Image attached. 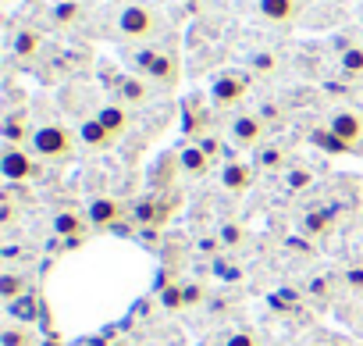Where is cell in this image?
I'll use <instances>...</instances> for the list:
<instances>
[{
  "mask_svg": "<svg viewBox=\"0 0 363 346\" xmlns=\"http://www.w3.org/2000/svg\"><path fill=\"white\" fill-rule=\"evenodd\" d=\"M33 153L43 161V164H68L75 157V146H79V132H72L68 125H57V121H47L33 132Z\"/></svg>",
  "mask_w": 363,
  "mask_h": 346,
  "instance_id": "obj_1",
  "label": "cell"
},
{
  "mask_svg": "<svg viewBox=\"0 0 363 346\" xmlns=\"http://www.w3.org/2000/svg\"><path fill=\"white\" fill-rule=\"evenodd\" d=\"M0 175L11 186H22V183L29 186L47 175V168L29 146H4V153H0Z\"/></svg>",
  "mask_w": 363,
  "mask_h": 346,
  "instance_id": "obj_2",
  "label": "cell"
},
{
  "mask_svg": "<svg viewBox=\"0 0 363 346\" xmlns=\"http://www.w3.org/2000/svg\"><path fill=\"white\" fill-rule=\"evenodd\" d=\"M114 26H118V33H121L125 40L146 43V40H153V36L160 33V15H157L150 4H125V8L118 11Z\"/></svg>",
  "mask_w": 363,
  "mask_h": 346,
  "instance_id": "obj_3",
  "label": "cell"
},
{
  "mask_svg": "<svg viewBox=\"0 0 363 346\" xmlns=\"http://www.w3.org/2000/svg\"><path fill=\"white\" fill-rule=\"evenodd\" d=\"M246 93H250V75L246 72H221L214 82H211V100H214V107L218 111H232V107H239L242 100H246Z\"/></svg>",
  "mask_w": 363,
  "mask_h": 346,
  "instance_id": "obj_4",
  "label": "cell"
},
{
  "mask_svg": "<svg viewBox=\"0 0 363 346\" xmlns=\"http://www.w3.org/2000/svg\"><path fill=\"white\" fill-rule=\"evenodd\" d=\"M267 139V121L264 114H235L232 121V143L242 146V150H253Z\"/></svg>",
  "mask_w": 363,
  "mask_h": 346,
  "instance_id": "obj_5",
  "label": "cell"
},
{
  "mask_svg": "<svg viewBox=\"0 0 363 346\" xmlns=\"http://www.w3.org/2000/svg\"><path fill=\"white\" fill-rule=\"evenodd\" d=\"M125 204L118 200V197H96L93 204H89V211H86V218H89V225L93 229H114V225H121L125 222Z\"/></svg>",
  "mask_w": 363,
  "mask_h": 346,
  "instance_id": "obj_6",
  "label": "cell"
},
{
  "mask_svg": "<svg viewBox=\"0 0 363 346\" xmlns=\"http://www.w3.org/2000/svg\"><path fill=\"white\" fill-rule=\"evenodd\" d=\"M143 75L150 79V86L174 90V86H178V75H182V68H178V58H174V54H160V50H157V58L150 61V68H146Z\"/></svg>",
  "mask_w": 363,
  "mask_h": 346,
  "instance_id": "obj_7",
  "label": "cell"
},
{
  "mask_svg": "<svg viewBox=\"0 0 363 346\" xmlns=\"http://www.w3.org/2000/svg\"><path fill=\"white\" fill-rule=\"evenodd\" d=\"M328 129H331L342 143H349L352 150L363 143V118H359L356 111H335V114L328 118Z\"/></svg>",
  "mask_w": 363,
  "mask_h": 346,
  "instance_id": "obj_8",
  "label": "cell"
},
{
  "mask_svg": "<svg viewBox=\"0 0 363 346\" xmlns=\"http://www.w3.org/2000/svg\"><path fill=\"white\" fill-rule=\"evenodd\" d=\"M211 168H214V157L200 143H193V146H186L178 153V171H182V175H189V179H203Z\"/></svg>",
  "mask_w": 363,
  "mask_h": 346,
  "instance_id": "obj_9",
  "label": "cell"
},
{
  "mask_svg": "<svg viewBox=\"0 0 363 346\" xmlns=\"http://www.w3.org/2000/svg\"><path fill=\"white\" fill-rule=\"evenodd\" d=\"M79 143H82L86 150H93V153H104V150H111L118 139H114V136L100 125V118L93 114V118H86V121L79 125Z\"/></svg>",
  "mask_w": 363,
  "mask_h": 346,
  "instance_id": "obj_10",
  "label": "cell"
},
{
  "mask_svg": "<svg viewBox=\"0 0 363 346\" xmlns=\"http://www.w3.org/2000/svg\"><path fill=\"white\" fill-rule=\"evenodd\" d=\"M96 118H100V125L114 136V139H121L125 132H128V125H132V114H128V107L121 104V100H111V104H104L100 111H96Z\"/></svg>",
  "mask_w": 363,
  "mask_h": 346,
  "instance_id": "obj_11",
  "label": "cell"
},
{
  "mask_svg": "<svg viewBox=\"0 0 363 346\" xmlns=\"http://www.w3.org/2000/svg\"><path fill=\"white\" fill-rule=\"evenodd\" d=\"M257 11L274 26H292L299 18V0H260Z\"/></svg>",
  "mask_w": 363,
  "mask_h": 346,
  "instance_id": "obj_12",
  "label": "cell"
},
{
  "mask_svg": "<svg viewBox=\"0 0 363 346\" xmlns=\"http://www.w3.org/2000/svg\"><path fill=\"white\" fill-rule=\"evenodd\" d=\"M118 100L125 107L146 104L150 100V79L146 75H125V79H118Z\"/></svg>",
  "mask_w": 363,
  "mask_h": 346,
  "instance_id": "obj_13",
  "label": "cell"
},
{
  "mask_svg": "<svg viewBox=\"0 0 363 346\" xmlns=\"http://www.w3.org/2000/svg\"><path fill=\"white\" fill-rule=\"evenodd\" d=\"M4 307H8V318L18 321V325H33L43 314V300L36 293H26V296H18L15 303H4Z\"/></svg>",
  "mask_w": 363,
  "mask_h": 346,
  "instance_id": "obj_14",
  "label": "cell"
},
{
  "mask_svg": "<svg viewBox=\"0 0 363 346\" xmlns=\"http://www.w3.org/2000/svg\"><path fill=\"white\" fill-rule=\"evenodd\" d=\"M221 183H225L228 193H242V190H250V183H253V168H250L246 161H228L225 171H221Z\"/></svg>",
  "mask_w": 363,
  "mask_h": 346,
  "instance_id": "obj_15",
  "label": "cell"
},
{
  "mask_svg": "<svg viewBox=\"0 0 363 346\" xmlns=\"http://www.w3.org/2000/svg\"><path fill=\"white\" fill-rule=\"evenodd\" d=\"M86 225H89V218L79 215V211H57V215H54V232H57L61 239L86 236Z\"/></svg>",
  "mask_w": 363,
  "mask_h": 346,
  "instance_id": "obj_16",
  "label": "cell"
},
{
  "mask_svg": "<svg viewBox=\"0 0 363 346\" xmlns=\"http://www.w3.org/2000/svg\"><path fill=\"white\" fill-rule=\"evenodd\" d=\"M26 293H33L29 275H22V271H4V275H0V300H4V303H15Z\"/></svg>",
  "mask_w": 363,
  "mask_h": 346,
  "instance_id": "obj_17",
  "label": "cell"
},
{
  "mask_svg": "<svg viewBox=\"0 0 363 346\" xmlns=\"http://www.w3.org/2000/svg\"><path fill=\"white\" fill-rule=\"evenodd\" d=\"M0 346H36V332H33V325L8 321L4 328H0Z\"/></svg>",
  "mask_w": 363,
  "mask_h": 346,
  "instance_id": "obj_18",
  "label": "cell"
},
{
  "mask_svg": "<svg viewBox=\"0 0 363 346\" xmlns=\"http://www.w3.org/2000/svg\"><path fill=\"white\" fill-rule=\"evenodd\" d=\"M40 50H43V33H36V29H22V33L15 36V54H18L22 61H36Z\"/></svg>",
  "mask_w": 363,
  "mask_h": 346,
  "instance_id": "obj_19",
  "label": "cell"
},
{
  "mask_svg": "<svg viewBox=\"0 0 363 346\" xmlns=\"http://www.w3.org/2000/svg\"><path fill=\"white\" fill-rule=\"evenodd\" d=\"M33 132H36V129H29V121H26V118H18V114L4 121V139H8V146L33 143Z\"/></svg>",
  "mask_w": 363,
  "mask_h": 346,
  "instance_id": "obj_20",
  "label": "cell"
},
{
  "mask_svg": "<svg viewBox=\"0 0 363 346\" xmlns=\"http://www.w3.org/2000/svg\"><path fill=\"white\" fill-rule=\"evenodd\" d=\"M313 143H317L320 150H328V153H349V150H352V146H349V143H342V139H338L328 125L313 132Z\"/></svg>",
  "mask_w": 363,
  "mask_h": 346,
  "instance_id": "obj_21",
  "label": "cell"
},
{
  "mask_svg": "<svg viewBox=\"0 0 363 346\" xmlns=\"http://www.w3.org/2000/svg\"><path fill=\"white\" fill-rule=\"evenodd\" d=\"M160 303H164L167 310H186V286H182V282L164 286V289H160Z\"/></svg>",
  "mask_w": 363,
  "mask_h": 346,
  "instance_id": "obj_22",
  "label": "cell"
},
{
  "mask_svg": "<svg viewBox=\"0 0 363 346\" xmlns=\"http://www.w3.org/2000/svg\"><path fill=\"white\" fill-rule=\"evenodd\" d=\"M338 65H342L345 75H363V47H345Z\"/></svg>",
  "mask_w": 363,
  "mask_h": 346,
  "instance_id": "obj_23",
  "label": "cell"
},
{
  "mask_svg": "<svg viewBox=\"0 0 363 346\" xmlns=\"http://www.w3.org/2000/svg\"><path fill=\"white\" fill-rule=\"evenodd\" d=\"M79 15H82V8L75 4V0H61V4L50 11L54 26H72V22H79Z\"/></svg>",
  "mask_w": 363,
  "mask_h": 346,
  "instance_id": "obj_24",
  "label": "cell"
},
{
  "mask_svg": "<svg viewBox=\"0 0 363 346\" xmlns=\"http://www.w3.org/2000/svg\"><path fill=\"white\" fill-rule=\"evenodd\" d=\"M250 68H253L257 75H271V72L278 68V61H274V54H271V50H260V54H253Z\"/></svg>",
  "mask_w": 363,
  "mask_h": 346,
  "instance_id": "obj_25",
  "label": "cell"
},
{
  "mask_svg": "<svg viewBox=\"0 0 363 346\" xmlns=\"http://www.w3.org/2000/svg\"><path fill=\"white\" fill-rule=\"evenodd\" d=\"M218 239H221L225 247H239V243L246 239V232H242V225H239V222H228V225H221Z\"/></svg>",
  "mask_w": 363,
  "mask_h": 346,
  "instance_id": "obj_26",
  "label": "cell"
},
{
  "mask_svg": "<svg viewBox=\"0 0 363 346\" xmlns=\"http://www.w3.org/2000/svg\"><path fill=\"white\" fill-rule=\"evenodd\" d=\"M15 222H18V207H15V197L8 193V197H0V225L11 229Z\"/></svg>",
  "mask_w": 363,
  "mask_h": 346,
  "instance_id": "obj_27",
  "label": "cell"
},
{
  "mask_svg": "<svg viewBox=\"0 0 363 346\" xmlns=\"http://www.w3.org/2000/svg\"><path fill=\"white\" fill-rule=\"evenodd\" d=\"M225 346H260V339H257V332L239 328V332H232V335L225 339Z\"/></svg>",
  "mask_w": 363,
  "mask_h": 346,
  "instance_id": "obj_28",
  "label": "cell"
},
{
  "mask_svg": "<svg viewBox=\"0 0 363 346\" xmlns=\"http://www.w3.org/2000/svg\"><path fill=\"white\" fill-rule=\"evenodd\" d=\"M182 286H186V310L196 307V303H203V296H207L203 289H196V286H189V282H182Z\"/></svg>",
  "mask_w": 363,
  "mask_h": 346,
  "instance_id": "obj_29",
  "label": "cell"
},
{
  "mask_svg": "<svg viewBox=\"0 0 363 346\" xmlns=\"http://www.w3.org/2000/svg\"><path fill=\"white\" fill-rule=\"evenodd\" d=\"M306 229H310V232H328L331 225H328L324 215H310V218H306Z\"/></svg>",
  "mask_w": 363,
  "mask_h": 346,
  "instance_id": "obj_30",
  "label": "cell"
},
{
  "mask_svg": "<svg viewBox=\"0 0 363 346\" xmlns=\"http://www.w3.org/2000/svg\"><path fill=\"white\" fill-rule=\"evenodd\" d=\"M200 146H203V150H207V153L218 161V153H221V146H218V136H200Z\"/></svg>",
  "mask_w": 363,
  "mask_h": 346,
  "instance_id": "obj_31",
  "label": "cell"
},
{
  "mask_svg": "<svg viewBox=\"0 0 363 346\" xmlns=\"http://www.w3.org/2000/svg\"><path fill=\"white\" fill-rule=\"evenodd\" d=\"M278 164H281V153H278V150H264L260 168H278Z\"/></svg>",
  "mask_w": 363,
  "mask_h": 346,
  "instance_id": "obj_32",
  "label": "cell"
},
{
  "mask_svg": "<svg viewBox=\"0 0 363 346\" xmlns=\"http://www.w3.org/2000/svg\"><path fill=\"white\" fill-rule=\"evenodd\" d=\"M345 279H349V286H352V289H359V293H363V268H356V271H349Z\"/></svg>",
  "mask_w": 363,
  "mask_h": 346,
  "instance_id": "obj_33",
  "label": "cell"
},
{
  "mask_svg": "<svg viewBox=\"0 0 363 346\" xmlns=\"http://www.w3.org/2000/svg\"><path fill=\"white\" fill-rule=\"evenodd\" d=\"M320 346H349L345 339H328V342H320Z\"/></svg>",
  "mask_w": 363,
  "mask_h": 346,
  "instance_id": "obj_34",
  "label": "cell"
}]
</instances>
